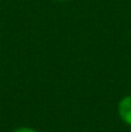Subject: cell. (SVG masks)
Returning <instances> with one entry per match:
<instances>
[{"label": "cell", "instance_id": "cell-1", "mask_svg": "<svg viewBox=\"0 0 131 132\" xmlns=\"http://www.w3.org/2000/svg\"><path fill=\"white\" fill-rule=\"evenodd\" d=\"M118 113L121 118L131 126V96L124 97L118 104Z\"/></svg>", "mask_w": 131, "mask_h": 132}, {"label": "cell", "instance_id": "cell-2", "mask_svg": "<svg viewBox=\"0 0 131 132\" xmlns=\"http://www.w3.org/2000/svg\"><path fill=\"white\" fill-rule=\"evenodd\" d=\"M12 132H36V131L32 130V128H28V127H21V128H17V130H14Z\"/></svg>", "mask_w": 131, "mask_h": 132}, {"label": "cell", "instance_id": "cell-3", "mask_svg": "<svg viewBox=\"0 0 131 132\" xmlns=\"http://www.w3.org/2000/svg\"><path fill=\"white\" fill-rule=\"evenodd\" d=\"M59 1H64V0H59Z\"/></svg>", "mask_w": 131, "mask_h": 132}]
</instances>
